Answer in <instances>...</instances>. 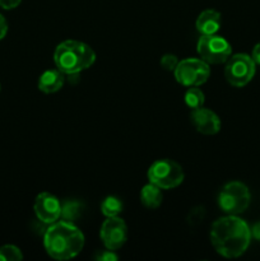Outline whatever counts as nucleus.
<instances>
[{"instance_id":"nucleus-1","label":"nucleus","mask_w":260,"mask_h":261,"mask_svg":"<svg viewBox=\"0 0 260 261\" xmlns=\"http://www.w3.org/2000/svg\"><path fill=\"white\" fill-rule=\"evenodd\" d=\"M212 246L221 256L235 259L245 254L251 242V229L244 219L227 214L212 224Z\"/></svg>"},{"instance_id":"nucleus-2","label":"nucleus","mask_w":260,"mask_h":261,"mask_svg":"<svg viewBox=\"0 0 260 261\" xmlns=\"http://www.w3.org/2000/svg\"><path fill=\"white\" fill-rule=\"evenodd\" d=\"M43 246L48 256L55 260H69L81 254L84 247V234L75 223L56 221L48 224L43 234Z\"/></svg>"},{"instance_id":"nucleus-3","label":"nucleus","mask_w":260,"mask_h":261,"mask_svg":"<svg viewBox=\"0 0 260 261\" xmlns=\"http://www.w3.org/2000/svg\"><path fill=\"white\" fill-rule=\"evenodd\" d=\"M56 68L66 75H76L91 68L96 61V53L87 43L66 40L59 43L54 53Z\"/></svg>"},{"instance_id":"nucleus-4","label":"nucleus","mask_w":260,"mask_h":261,"mask_svg":"<svg viewBox=\"0 0 260 261\" xmlns=\"http://www.w3.org/2000/svg\"><path fill=\"white\" fill-rule=\"evenodd\" d=\"M147 177L149 182L154 184L162 190H171L183 184L185 173L177 162L163 158L150 165V167L148 168Z\"/></svg>"},{"instance_id":"nucleus-5","label":"nucleus","mask_w":260,"mask_h":261,"mask_svg":"<svg viewBox=\"0 0 260 261\" xmlns=\"http://www.w3.org/2000/svg\"><path fill=\"white\" fill-rule=\"evenodd\" d=\"M251 194L249 188L240 181L227 182L218 194V206L226 214L239 216L250 205Z\"/></svg>"},{"instance_id":"nucleus-6","label":"nucleus","mask_w":260,"mask_h":261,"mask_svg":"<svg viewBox=\"0 0 260 261\" xmlns=\"http://www.w3.org/2000/svg\"><path fill=\"white\" fill-rule=\"evenodd\" d=\"M256 71V64L247 54H235L226 61L224 76L231 86L242 88L252 81Z\"/></svg>"},{"instance_id":"nucleus-7","label":"nucleus","mask_w":260,"mask_h":261,"mask_svg":"<svg viewBox=\"0 0 260 261\" xmlns=\"http://www.w3.org/2000/svg\"><path fill=\"white\" fill-rule=\"evenodd\" d=\"M175 78L184 87H199L205 83L211 76L209 64L201 59H184L178 61L173 70Z\"/></svg>"},{"instance_id":"nucleus-8","label":"nucleus","mask_w":260,"mask_h":261,"mask_svg":"<svg viewBox=\"0 0 260 261\" xmlns=\"http://www.w3.org/2000/svg\"><path fill=\"white\" fill-rule=\"evenodd\" d=\"M199 56L208 64H223L232 55V46L222 36L201 35L196 45Z\"/></svg>"},{"instance_id":"nucleus-9","label":"nucleus","mask_w":260,"mask_h":261,"mask_svg":"<svg viewBox=\"0 0 260 261\" xmlns=\"http://www.w3.org/2000/svg\"><path fill=\"white\" fill-rule=\"evenodd\" d=\"M99 237L107 250L116 251L121 249L127 240L126 223L119 217L107 218L99 229Z\"/></svg>"},{"instance_id":"nucleus-10","label":"nucleus","mask_w":260,"mask_h":261,"mask_svg":"<svg viewBox=\"0 0 260 261\" xmlns=\"http://www.w3.org/2000/svg\"><path fill=\"white\" fill-rule=\"evenodd\" d=\"M33 211L38 221L42 223H55L61 217V203L53 194L41 193L36 196Z\"/></svg>"},{"instance_id":"nucleus-11","label":"nucleus","mask_w":260,"mask_h":261,"mask_svg":"<svg viewBox=\"0 0 260 261\" xmlns=\"http://www.w3.org/2000/svg\"><path fill=\"white\" fill-rule=\"evenodd\" d=\"M190 119L195 129L204 135H214L221 130V120L212 110L204 107L191 110Z\"/></svg>"},{"instance_id":"nucleus-12","label":"nucleus","mask_w":260,"mask_h":261,"mask_svg":"<svg viewBox=\"0 0 260 261\" xmlns=\"http://www.w3.org/2000/svg\"><path fill=\"white\" fill-rule=\"evenodd\" d=\"M222 24L221 13L214 9L203 10L196 18V30L201 35H216Z\"/></svg>"},{"instance_id":"nucleus-13","label":"nucleus","mask_w":260,"mask_h":261,"mask_svg":"<svg viewBox=\"0 0 260 261\" xmlns=\"http://www.w3.org/2000/svg\"><path fill=\"white\" fill-rule=\"evenodd\" d=\"M65 83V74L56 69H48L41 74L38 79V89L46 94L60 91Z\"/></svg>"},{"instance_id":"nucleus-14","label":"nucleus","mask_w":260,"mask_h":261,"mask_svg":"<svg viewBox=\"0 0 260 261\" xmlns=\"http://www.w3.org/2000/svg\"><path fill=\"white\" fill-rule=\"evenodd\" d=\"M162 189L149 182L140 190V201L148 209H157L162 204Z\"/></svg>"},{"instance_id":"nucleus-15","label":"nucleus","mask_w":260,"mask_h":261,"mask_svg":"<svg viewBox=\"0 0 260 261\" xmlns=\"http://www.w3.org/2000/svg\"><path fill=\"white\" fill-rule=\"evenodd\" d=\"M83 203L78 200H66L65 203L61 204V217L64 221L75 223L83 213Z\"/></svg>"},{"instance_id":"nucleus-16","label":"nucleus","mask_w":260,"mask_h":261,"mask_svg":"<svg viewBox=\"0 0 260 261\" xmlns=\"http://www.w3.org/2000/svg\"><path fill=\"white\" fill-rule=\"evenodd\" d=\"M101 212L106 218L119 217L122 212V203L116 196H107L101 203Z\"/></svg>"},{"instance_id":"nucleus-17","label":"nucleus","mask_w":260,"mask_h":261,"mask_svg":"<svg viewBox=\"0 0 260 261\" xmlns=\"http://www.w3.org/2000/svg\"><path fill=\"white\" fill-rule=\"evenodd\" d=\"M184 99H185V103L189 109L195 110L199 109V107H203L205 96H204L203 91L199 89L198 87H189L188 91L185 92Z\"/></svg>"},{"instance_id":"nucleus-18","label":"nucleus","mask_w":260,"mask_h":261,"mask_svg":"<svg viewBox=\"0 0 260 261\" xmlns=\"http://www.w3.org/2000/svg\"><path fill=\"white\" fill-rule=\"evenodd\" d=\"M23 254L14 245H4L0 247V261H20Z\"/></svg>"},{"instance_id":"nucleus-19","label":"nucleus","mask_w":260,"mask_h":261,"mask_svg":"<svg viewBox=\"0 0 260 261\" xmlns=\"http://www.w3.org/2000/svg\"><path fill=\"white\" fill-rule=\"evenodd\" d=\"M177 58H176L175 55H172V54H166V55H163L162 59H161V65H162V68L165 69V70L173 71L176 69V66H177Z\"/></svg>"},{"instance_id":"nucleus-20","label":"nucleus","mask_w":260,"mask_h":261,"mask_svg":"<svg viewBox=\"0 0 260 261\" xmlns=\"http://www.w3.org/2000/svg\"><path fill=\"white\" fill-rule=\"evenodd\" d=\"M94 259L98 261H116L119 259L116 254L112 250H106V251H98L94 256Z\"/></svg>"},{"instance_id":"nucleus-21","label":"nucleus","mask_w":260,"mask_h":261,"mask_svg":"<svg viewBox=\"0 0 260 261\" xmlns=\"http://www.w3.org/2000/svg\"><path fill=\"white\" fill-rule=\"evenodd\" d=\"M20 2L22 0H0V7L7 10L14 9V8H17L20 4Z\"/></svg>"},{"instance_id":"nucleus-22","label":"nucleus","mask_w":260,"mask_h":261,"mask_svg":"<svg viewBox=\"0 0 260 261\" xmlns=\"http://www.w3.org/2000/svg\"><path fill=\"white\" fill-rule=\"evenodd\" d=\"M251 58L256 65H260V42H257L256 45L254 46V48H252Z\"/></svg>"},{"instance_id":"nucleus-23","label":"nucleus","mask_w":260,"mask_h":261,"mask_svg":"<svg viewBox=\"0 0 260 261\" xmlns=\"http://www.w3.org/2000/svg\"><path fill=\"white\" fill-rule=\"evenodd\" d=\"M7 32H8V23L7 20H5V18L0 14V40H3V38L7 36Z\"/></svg>"},{"instance_id":"nucleus-24","label":"nucleus","mask_w":260,"mask_h":261,"mask_svg":"<svg viewBox=\"0 0 260 261\" xmlns=\"http://www.w3.org/2000/svg\"><path fill=\"white\" fill-rule=\"evenodd\" d=\"M250 229H251L252 239H255L256 241H260V221L256 222V223H255Z\"/></svg>"},{"instance_id":"nucleus-25","label":"nucleus","mask_w":260,"mask_h":261,"mask_svg":"<svg viewBox=\"0 0 260 261\" xmlns=\"http://www.w3.org/2000/svg\"><path fill=\"white\" fill-rule=\"evenodd\" d=\"M0 89H2V86H0Z\"/></svg>"}]
</instances>
